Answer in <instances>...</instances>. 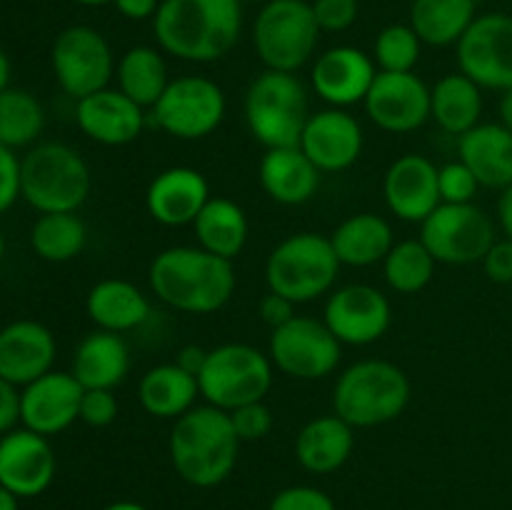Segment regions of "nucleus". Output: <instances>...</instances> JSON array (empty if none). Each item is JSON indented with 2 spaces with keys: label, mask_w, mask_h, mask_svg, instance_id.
Here are the masks:
<instances>
[{
  "label": "nucleus",
  "mask_w": 512,
  "mask_h": 510,
  "mask_svg": "<svg viewBox=\"0 0 512 510\" xmlns=\"http://www.w3.org/2000/svg\"><path fill=\"white\" fill-rule=\"evenodd\" d=\"M148 280L158 300L190 315L215 313L235 293L233 260L208 253L200 245L160 250L150 263Z\"/></svg>",
  "instance_id": "nucleus-2"
},
{
  "label": "nucleus",
  "mask_w": 512,
  "mask_h": 510,
  "mask_svg": "<svg viewBox=\"0 0 512 510\" xmlns=\"http://www.w3.org/2000/svg\"><path fill=\"white\" fill-rule=\"evenodd\" d=\"M3 258H5V238L3 233H0V263H3Z\"/></svg>",
  "instance_id": "nucleus-57"
},
{
  "label": "nucleus",
  "mask_w": 512,
  "mask_h": 510,
  "mask_svg": "<svg viewBox=\"0 0 512 510\" xmlns=\"http://www.w3.org/2000/svg\"><path fill=\"white\" fill-rule=\"evenodd\" d=\"M320 33H343L358 20V0H313L310 3Z\"/></svg>",
  "instance_id": "nucleus-42"
},
{
  "label": "nucleus",
  "mask_w": 512,
  "mask_h": 510,
  "mask_svg": "<svg viewBox=\"0 0 512 510\" xmlns=\"http://www.w3.org/2000/svg\"><path fill=\"white\" fill-rule=\"evenodd\" d=\"M243 30L240 0H163L153 18L158 48L188 63H215Z\"/></svg>",
  "instance_id": "nucleus-1"
},
{
  "label": "nucleus",
  "mask_w": 512,
  "mask_h": 510,
  "mask_svg": "<svg viewBox=\"0 0 512 510\" xmlns=\"http://www.w3.org/2000/svg\"><path fill=\"white\" fill-rule=\"evenodd\" d=\"M5 88H10V60L8 55H5V50L0 48V93H3Z\"/></svg>",
  "instance_id": "nucleus-53"
},
{
  "label": "nucleus",
  "mask_w": 512,
  "mask_h": 510,
  "mask_svg": "<svg viewBox=\"0 0 512 510\" xmlns=\"http://www.w3.org/2000/svg\"><path fill=\"white\" fill-rule=\"evenodd\" d=\"M243 108L250 133L265 150L295 148L310 118L308 88L298 73L263 70L248 85Z\"/></svg>",
  "instance_id": "nucleus-6"
},
{
  "label": "nucleus",
  "mask_w": 512,
  "mask_h": 510,
  "mask_svg": "<svg viewBox=\"0 0 512 510\" xmlns=\"http://www.w3.org/2000/svg\"><path fill=\"white\" fill-rule=\"evenodd\" d=\"M55 478V453L48 438L28 428L0 435V485L18 498L45 493Z\"/></svg>",
  "instance_id": "nucleus-20"
},
{
  "label": "nucleus",
  "mask_w": 512,
  "mask_h": 510,
  "mask_svg": "<svg viewBox=\"0 0 512 510\" xmlns=\"http://www.w3.org/2000/svg\"><path fill=\"white\" fill-rule=\"evenodd\" d=\"M115 78H118L120 93L128 95L143 110L153 108L170 85L163 53L153 45H135L125 50L115 65Z\"/></svg>",
  "instance_id": "nucleus-34"
},
{
  "label": "nucleus",
  "mask_w": 512,
  "mask_h": 510,
  "mask_svg": "<svg viewBox=\"0 0 512 510\" xmlns=\"http://www.w3.org/2000/svg\"><path fill=\"white\" fill-rule=\"evenodd\" d=\"M268 510H335V503L325 490L313 485H290L270 500Z\"/></svg>",
  "instance_id": "nucleus-43"
},
{
  "label": "nucleus",
  "mask_w": 512,
  "mask_h": 510,
  "mask_svg": "<svg viewBox=\"0 0 512 510\" xmlns=\"http://www.w3.org/2000/svg\"><path fill=\"white\" fill-rule=\"evenodd\" d=\"M225 113V90L205 75H180L170 80L163 98L150 108L153 123L178 140L208 138L220 128Z\"/></svg>",
  "instance_id": "nucleus-10"
},
{
  "label": "nucleus",
  "mask_w": 512,
  "mask_h": 510,
  "mask_svg": "<svg viewBox=\"0 0 512 510\" xmlns=\"http://www.w3.org/2000/svg\"><path fill=\"white\" fill-rule=\"evenodd\" d=\"M458 160L473 170L480 188H510L512 133L503 123H478L458 138Z\"/></svg>",
  "instance_id": "nucleus-25"
},
{
  "label": "nucleus",
  "mask_w": 512,
  "mask_h": 510,
  "mask_svg": "<svg viewBox=\"0 0 512 510\" xmlns=\"http://www.w3.org/2000/svg\"><path fill=\"white\" fill-rule=\"evenodd\" d=\"M55 335L38 320H15L0 330V378L18 388L50 373L55 363Z\"/></svg>",
  "instance_id": "nucleus-24"
},
{
  "label": "nucleus",
  "mask_w": 512,
  "mask_h": 510,
  "mask_svg": "<svg viewBox=\"0 0 512 510\" xmlns=\"http://www.w3.org/2000/svg\"><path fill=\"white\" fill-rule=\"evenodd\" d=\"M320 170L313 160L295 148L265 150L258 165V178L270 200L280 205H303L313 200L320 188Z\"/></svg>",
  "instance_id": "nucleus-26"
},
{
  "label": "nucleus",
  "mask_w": 512,
  "mask_h": 510,
  "mask_svg": "<svg viewBox=\"0 0 512 510\" xmlns=\"http://www.w3.org/2000/svg\"><path fill=\"white\" fill-rule=\"evenodd\" d=\"M20 198V158L15 150L0 145V215Z\"/></svg>",
  "instance_id": "nucleus-45"
},
{
  "label": "nucleus",
  "mask_w": 512,
  "mask_h": 510,
  "mask_svg": "<svg viewBox=\"0 0 512 510\" xmlns=\"http://www.w3.org/2000/svg\"><path fill=\"white\" fill-rule=\"evenodd\" d=\"M258 310H260V318H263V323L270 325L273 330L283 328L285 323H290V320L295 318V303H293V300L285 298V295L273 293V290H268V295L260 300Z\"/></svg>",
  "instance_id": "nucleus-47"
},
{
  "label": "nucleus",
  "mask_w": 512,
  "mask_h": 510,
  "mask_svg": "<svg viewBox=\"0 0 512 510\" xmlns=\"http://www.w3.org/2000/svg\"><path fill=\"white\" fill-rule=\"evenodd\" d=\"M50 65L63 93L75 98V103L108 88L115 75L113 48L105 35L90 25L60 30L50 50Z\"/></svg>",
  "instance_id": "nucleus-11"
},
{
  "label": "nucleus",
  "mask_w": 512,
  "mask_h": 510,
  "mask_svg": "<svg viewBox=\"0 0 512 510\" xmlns=\"http://www.w3.org/2000/svg\"><path fill=\"white\" fill-rule=\"evenodd\" d=\"M475 0H413L410 3V28L423 45L448 48L458 45L465 30L473 25Z\"/></svg>",
  "instance_id": "nucleus-35"
},
{
  "label": "nucleus",
  "mask_w": 512,
  "mask_h": 510,
  "mask_svg": "<svg viewBox=\"0 0 512 510\" xmlns=\"http://www.w3.org/2000/svg\"><path fill=\"white\" fill-rule=\"evenodd\" d=\"M103 510H148V508H145V505H140V503H133V500H118V503L105 505Z\"/></svg>",
  "instance_id": "nucleus-55"
},
{
  "label": "nucleus",
  "mask_w": 512,
  "mask_h": 510,
  "mask_svg": "<svg viewBox=\"0 0 512 510\" xmlns=\"http://www.w3.org/2000/svg\"><path fill=\"white\" fill-rule=\"evenodd\" d=\"M145 118V110L118 88H103L75 105L78 128L90 140L108 148L135 143L143 135Z\"/></svg>",
  "instance_id": "nucleus-23"
},
{
  "label": "nucleus",
  "mask_w": 512,
  "mask_h": 510,
  "mask_svg": "<svg viewBox=\"0 0 512 510\" xmlns=\"http://www.w3.org/2000/svg\"><path fill=\"white\" fill-rule=\"evenodd\" d=\"M318 40L308 0H268L253 23V48L265 70L298 73L313 60Z\"/></svg>",
  "instance_id": "nucleus-9"
},
{
  "label": "nucleus",
  "mask_w": 512,
  "mask_h": 510,
  "mask_svg": "<svg viewBox=\"0 0 512 510\" xmlns=\"http://www.w3.org/2000/svg\"><path fill=\"white\" fill-rule=\"evenodd\" d=\"M420 240L438 263L470 265L483 263L495 243V223L475 203H440L420 223Z\"/></svg>",
  "instance_id": "nucleus-12"
},
{
  "label": "nucleus",
  "mask_w": 512,
  "mask_h": 510,
  "mask_svg": "<svg viewBox=\"0 0 512 510\" xmlns=\"http://www.w3.org/2000/svg\"><path fill=\"white\" fill-rule=\"evenodd\" d=\"M120 403L115 398V390L90 388L83 393L80 400V420L90 428H105V425L115 423L118 418Z\"/></svg>",
  "instance_id": "nucleus-44"
},
{
  "label": "nucleus",
  "mask_w": 512,
  "mask_h": 510,
  "mask_svg": "<svg viewBox=\"0 0 512 510\" xmlns=\"http://www.w3.org/2000/svg\"><path fill=\"white\" fill-rule=\"evenodd\" d=\"M20 423V390L10 380L0 378V435L15 430Z\"/></svg>",
  "instance_id": "nucleus-48"
},
{
  "label": "nucleus",
  "mask_w": 512,
  "mask_h": 510,
  "mask_svg": "<svg viewBox=\"0 0 512 510\" xmlns=\"http://www.w3.org/2000/svg\"><path fill=\"white\" fill-rule=\"evenodd\" d=\"M73 3L88 5V8H98V5H108V3H113V0H73Z\"/></svg>",
  "instance_id": "nucleus-56"
},
{
  "label": "nucleus",
  "mask_w": 512,
  "mask_h": 510,
  "mask_svg": "<svg viewBox=\"0 0 512 510\" xmlns=\"http://www.w3.org/2000/svg\"><path fill=\"white\" fill-rule=\"evenodd\" d=\"M363 145L365 135L355 115L343 108H325L310 113L298 148L320 173H340L358 163Z\"/></svg>",
  "instance_id": "nucleus-18"
},
{
  "label": "nucleus",
  "mask_w": 512,
  "mask_h": 510,
  "mask_svg": "<svg viewBox=\"0 0 512 510\" xmlns=\"http://www.w3.org/2000/svg\"><path fill=\"white\" fill-rule=\"evenodd\" d=\"M273 360L248 343H223L208 350L198 375L200 395L215 408L230 410L265 400L273 385Z\"/></svg>",
  "instance_id": "nucleus-8"
},
{
  "label": "nucleus",
  "mask_w": 512,
  "mask_h": 510,
  "mask_svg": "<svg viewBox=\"0 0 512 510\" xmlns=\"http://www.w3.org/2000/svg\"><path fill=\"white\" fill-rule=\"evenodd\" d=\"M270 360L280 373L298 380H320L335 373L343 358V343L323 320L295 315L270 335Z\"/></svg>",
  "instance_id": "nucleus-13"
},
{
  "label": "nucleus",
  "mask_w": 512,
  "mask_h": 510,
  "mask_svg": "<svg viewBox=\"0 0 512 510\" xmlns=\"http://www.w3.org/2000/svg\"><path fill=\"white\" fill-rule=\"evenodd\" d=\"M410 403V380L390 360H358L338 375L333 413L353 428H375L400 418Z\"/></svg>",
  "instance_id": "nucleus-4"
},
{
  "label": "nucleus",
  "mask_w": 512,
  "mask_h": 510,
  "mask_svg": "<svg viewBox=\"0 0 512 510\" xmlns=\"http://www.w3.org/2000/svg\"><path fill=\"white\" fill-rule=\"evenodd\" d=\"M335 255L340 265L350 268H370L375 263H383L393 250V228L383 215L358 213L345 218L338 228L330 233Z\"/></svg>",
  "instance_id": "nucleus-30"
},
{
  "label": "nucleus",
  "mask_w": 512,
  "mask_h": 510,
  "mask_svg": "<svg viewBox=\"0 0 512 510\" xmlns=\"http://www.w3.org/2000/svg\"><path fill=\"white\" fill-rule=\"evenodd\" d=\"M483 268H485V275H488L493 283H500V285L512 283V240L510 238L495 240V243L490 245L488 255L483 258Z\"/></svg>",
  "instance_id": "nucleus-46"
},
{
  "label": "nucleus",
  "mask_w": 512,
  "mask_h": 510,
  "mask_svg": "<svg viewBox=\"0 0 512 510\" xmlns=\"http://www.w3.org/2000/svg\"><path fill=\"white\" fill-rule=\"evenodd\" d=\"M378 75L373 55L353 45H338L315 58L310 68V88L330 108H350L363 103Z\"/></svg>",
  "instance_id": "nucleus-19"
},
{
  "label": "nucleus",
  "mask_w": 512,
  "mask_h": 510,
  "mask_svg": "<svg viewBox=\"0 0 512 510\" xmlns=\"http://www.w3.org/2000/svg\"><path fill=\"white\" fill-rule=\"evenodd\" d=\"M483 88L463 73L443 75L430 88V118L448 135H465L480 123Z\"/></svg>",
  "instance_id": "nucleus-32"
},
{
  "label": "nucleus",
  "mask_w": 512,
  "mask_h": 510,
  "mask_svg": "<svg viewBox=\"0 0 512 510\" xmlns=\"http://www.w3.org/2000/svg\"><path fill=\"white\" fill-rule=\"evenodd\" d=\"M45 128V110L30 90L5 88L0 93V145L28 148Z\"/></svg>",
  "instance_id": "nucleus-37"
},
{
  "label": "nucleus",
  "mask_w": 512,
  "mask_h": 510,
  "mask_svg": "<svg viewBox=\"0 0 512 510\" xmlns=\"http://www.w3.org/2000/svg\"><path fill=\"white\" fill-rule=\"evenodd\" d=\"M170 463L175 473L195 488H215L238 465L240 438L230 415L215 405H195L178 420L168 438Z\"/></svg>",
  "instance_id": "nucleus-3"
},
{
  "label": "nucleus",
  "mask_w": 512,
  "mask_h": 510,
  "mask_svg": "<svg viewBox=\"0 0 512 510\" xmlns=\"http://www.w3.org/2000/svg\"><path fill=\"white\" fill-rule=\"evenodd\" d=\"M435 265H438V260L425 248L423 240L410 238L393 245L388 258L383 260V273L395 293L413 295L420 293L433 280Z\"/></svg>",
  "instance_id": "nucleus-38"
},
{
  "label": "nucleus",
  "mask_w": 512,
  "mask_h": 510,
  "mask_svg": "<svg viewBox=\"0 0 512 510\" xmlns=\"http://www.w3.org/2000/svg\"><path fill=\"white\" fill-rule=\"evenodd\" d=\"M393 320V308L383 290L368 283L343 285L328 295L323 323L343 345H370L383 338Z\"/></svg>",
  "instance_id": "nucleus-15"
},
{
  "label": "nucleus",
  "mask_w": 512,
  "mask_h": 510,
  "mask_svg": "<svg viewBox=\"0 0 512 510\" xmlns=\"http://www.w3.org/2000/svg\"><path fill=\"white\" fill-rule=\"evenodd\" d=\"M355 448V428L340 415H320L305 423L295 440V458L308 473L328 475L343 468Z\"/></svg>",
  "instance_id": "nucleus-29"
},
{
  "label": "nucleus",
  "mask_w": 512,
  "mask_h": 510,
  "mask_svg": "<svg viewBox=\"0 0 512 510\" xmlns=\"http://www.w3.org/2000/svg\"><path fill=\"white\" fill-rule=\"evenodd\" d=\"M338 273L340 260L330 243V235L310 233V230L280 240L270 250L265 263L268 290L285 295L295 305L333 293Z\"/></svg>",
  "instance_id": "nucleus-7"
},
{
  "label": "nucleus",
  "mask_w": 512,
  "mask_h": 510,
  "mask_svg": "<svg viewBox=\"0 0 512 510\" xmlns=\"http://www.w3.org/2000/svg\"><path fill=\"white\" fill-rule=\"evenodd\" d=\"M498 220H500V228H503L505 238L512 240V185L510 188H505L503 195H500Z\"/></svg>",
  "instance_id": "nucleus-51"
},
{
  "label": "nucleus",
  "mask_w": 512,
  "mask_h": 510,
  "mask_svg": "<svg viewBox=\"0 0 512 510\" xmlns=\"http://www.w3.org/2000/svg\"><path fill=\"white\" fill-rule=\"evenodd\" d=\"M230 423H233L235 435L240 443H253V440H263L265 435L273 430V410L258 400V403L240 405V408L230 410Z\"/></svg>",
  "instance_id": "nucleus-41"
},
{
  "label": "nucleus",
  "mask_w": 512,
  "mask_h": 510,
  "mask_svg": "<svg viewBox=\"0 0 512 510\" xmlns=\"http://www.w3.org/2000/svg\"><path fill=\"white\" fill-rule=\"evenodd\" d=\"M88 243V228L78 213H40L30 228V248L40 260L68 263Z\"/></svg>",
  "instance_id": "nucleus-36"
},
{
  "label": "nucleus",
  "mask_w": 512,
  "mask_h": 510,
  "mask_svg": "<svg viewBox=\"0 0 512 510\" xmlns=\"http://www.w3.org/2000/svg\"><path fill=\"white\" fill-rule=\"evenodd\" d=\"M390 213L405 223H423L443 200L438 190V165L418 153H405L390 163L383 178Z\"/></svg>",
  "instance_id": "nucleus-21"
},
{
  "label": "nucleus",
  "mask_w": 512,
  "mask_h": 510,
  "mask_svg": "<svg viewBox=\"0 0 512 510\" xmlns=\"http://www.w3.org/2000/svg\"><path fill=\"white\" fill-rule=\"evenodd\" d=\"M90 185L88 163L65 143H38L20 158V198L38 213H78Z\"/></svg>",
  "instance_id": "nucleus-5"
},
{
  "label": "nucleus",
  "mask_w": 512,
  "mask_h": 510,
  "mask_svg": "<svg viewBox=\"0 0 512 510\" xmlns=\"http://www.w3.org/2000/svg\"><path fill=\"white\" fill-rule=\"evenodd\" d=\"M85 388L73 373L50 370L20 390V423L40 435H58L80 420Z\"/></svg>",
  "instance_id": "nucleus-17"
},
{
  "label": "nucleus",
  "mask_w": 512,
  "mask_h": 510,
  "mask_svg": "<svg viewBox=\"0 0 512 510\" xmlns=\"http://www.w3.org/2000/svg\"><path fill=\"white\" fill-rule=\"evenodd\" d=\"M163 0H113L118 13L128 20H153Z\"/></svg>",
  "instance_id": "nucleus-49"
},
{
  "label": "nucleus",
  "mask_w": 512,
  "mask_h": 510,
  "mask_svg": "<svg viewBox=\"0 0 512 510\" xmlns=\"http://www.w3.org/2000/svg\"><path fill=\"white\" fill-rule=\"evenodd\" d=\"M460 73L488 90L512 88V15L485 13L458 40Z\"/></svg>",
  "instance_id": "nucleus-14"
},
{
  "label": "nucleus",
  "mask_w": 512,
  "mask_h": 510,
  "mask_svg": "<svg viewBox=\"0 0 512 510\" xmlns=\"http://www.w3.org/2000/svg\"><path fill=\"white\" fill-rule=\"evenodd\" d=\"M363 105L368 118L385 133H413L430 120V88L415 73L378 70Z\"/></svg>",
  "instance_id": "nucleus-16"
},
{
  "label": "nucleus",
  "mask_w": 512,
  "mask_h": 510,
  "mask_svg": "<svg viewBox=\"0 0 512 510\" xmlns=\"http://www.w3.org/2000/svg\"><path fill=\"white\" fill-rule=\"evenodd\" d=\"M210 195L208 178L200 170L188 165H173L165 168L150 180L145 193V208L155 223L165 228H183L193 225Z\"/></svg>",
  "instance_id": "nucleus-22"
},
{
  "label": "nucleus",
  "mask_w": 512,
  "mask_h": 510,
  "mask_svg": "<svg viewBox=\"0 0 512 510\" xmlns=\"http://www.w3.org/2000/svg\"><path fill=\"white\" fill-rule=\"evenodd\" d=\"M198 395V378L185 373L175 363L155 365L138 383L140 405H143L145 413L160 420H178L180 415L195 408Z\"/></svg>",
  "instance_id": "nucleus-31"
},
{
  "label": "nucleus",
  "mask_w": 512,
  "mask_h": 510,
  "mask_svg": "<svg viewBox=\"0 0 512 510\" xmlns=\"http://www.w3.org/2000/svg\"><path fill=\"white\" fill-rule=\"evenodd\" d=\"M423 40L413 28L403 23L388 25L378 33L373 45V60L383 73H413L420 60Z\"/></svg>",
  "instance_id": "nucleus-39"
},
{
  "label": "nucleus",
  "mask_w": 512,
  "mask_h": 510,
  "mask_svg": "<svg viewBox=\"0 0 512 510\" xmlns=\"http://www.w3.org/2000/svg\"><path fill=\"white\" fill-rule=\"evenodd\" d=\"M85 310L95 328L120 335L145 325L153 313L148 295L123 278H105L95 283L85 298Z\"/></svg>",
  "instance_id": "nucleus-28"
},
{
  "label": "nucleus",
  "mask_w": 512,
  "mask_h": 510,
  "mask_svg": "<svg viewBox=\"0 0 512 510\" xmlns=\"http://www.w3.org/2000/svg\"><path fill=\"white\" fill-rule=\"evenodd\" d=\"M500 123L512 133V88L503 90V98H500Z\"/></svg>",
  "instance_id": "nucleus-52"
},
{
  "label": "nucleus",
  "mask_w": 512,
  "mask_h": 510,
  "mask_svg": "<svg viewBox=\"0 0 512 510\" xmlns=\"http://www.w3.org/2000/svg\"><path fill=\"white\" fill-rule=\"evenodd\" d=\"M198 245L225 260H235L248 243V215L235 200L213 195L193 223Z\"/></svg>",
  "instance_id": "nucleus-33"
},
{
  "label": "nucleus",
  "mask_w": 512,
  "mask_h": 510,
  "mask_svg": "<svg viewBox=\"0 0 512 510\" xmlns=\"http://www.w3.org/2000/svg\"><path fill=\"white\" fill-rule=\"evenodd\" d=\"M205 358H208V350L205 348H200V345H185V348L178 350V355H175L173 363L180 365L185 373H190L198 378L200 370H203V365H205Z\"/></svg>",
  "instance_id": "nucleus-50"
},
{
  "label": "nucleus",
  "mask_w": 512,
  "mask_h": 510,
  "mask_svg": "<svg viewBox=\"0 0 512 510\" xmlns=\"http://www.w3.org/2000/svg\"><path fill=\"white\" fill-rule=\"evenodd\" d=\"M85 390H115L130 373V348L120 333L93 330L78 343L73 355V370Z\"/></svg>",
  "instance_id": "nucleus-27"
},
{
  "label": "nucleus",
  "mask_w": 512,
  "mask_h": 510,
  "mask_svg": "<svg viewBox=\"0 0 512 510\" xmlns=\"http://www.w3.org/2000/svg\"><path fill=\"white\" fill-rule=\"evenodd\" d=\"M478 188V178H475L473 170L463 160H453V163H445L443 168H438V190L443 203H473L475 195H478Z\"/></svg>",
  "instance_id": "nucleus-40"
},
{
  "label": "nucleus",
  "mask_w": 512,
  "mask_h": 510,
  "mask_svg": "<svg viewBox=\"0 0 512 510\" xmlns=\"http://www.w3.org/2000/svg\"><path fill=\"white\" fill-rule=\"evenodd\" d=\"M0 510H18V495L0 485Z\"/></svg>",
  "instance_id": "nucleus-54"
}]
</instances>
